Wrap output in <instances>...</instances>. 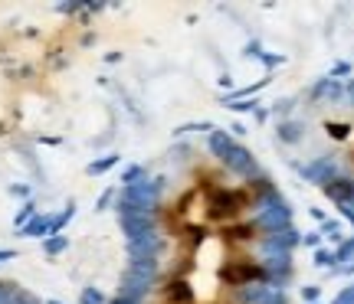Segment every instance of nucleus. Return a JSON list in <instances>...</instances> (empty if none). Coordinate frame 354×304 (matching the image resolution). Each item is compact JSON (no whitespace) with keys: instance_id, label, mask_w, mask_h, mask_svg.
<instances>
[{"instance_id":"obj_1","label":"nucleus","mask_w":354,"mask_h":304,"mask_svg":"<svg viewBox=\"0 0 354 304\" xmlns=\"http://www.w3.org/2000/svg\"><path fill=\"white\" fill-rule=\"evenodd\" d=\"M243 210H246V203H243L240 193L214 190L210 196H207V213L214 216V219H223V223H230V219H236Z\"/></svg>"},{"instance_id":"obj_2","label":"nucleus","mask_w":354,"mask_h":304,"mask_svg":"<svg viewBox=\"0 0 354 304\" xmlns=\"http://www.w3.org/2000/svg\"><path fill=\"white\" fill-rule=\"evenodd\" d=\"M223 278H227V285H250L253 278H263V272H259V265H253V262H233V265L223 268Z\"/></svg>"},{"instance_id":"obj_3","label":"nucleus","mask_w":354,"mask_h":304,"mask_svg":"<svg viewBox=\"0 0 354 304\" xmlns=\"http://www.w3.org/2000/svg\"><path fill=\"white\" fill-rule=\"evenodd\" d=\"M167 301H174V304H190V298H194V292H190V285L187 281H171V285H167Z\"/></svg>"},{"instance_id":"obj_4","label":"nucleus","mask_w":354,"mask_h":304,"mask_svg":"<svg viewBox=\"0 0 354 304\" xmlns=\"http://www.w3.org/2000/svg\"><path fill=\"white\" fill-rule=\"evenodd\" d=\"M328 193H331V196H338V200H348V196L354 193V187L348 183V180H335V183L328 187Z\"/></svg>"},{"instance_id":"obj_5","label":"nucleus","mask_w":354,"mask_h":304,"mask_svg":"<svg viewBox=\"0 0 354 304\" xmlns=\"http://www.w3.org/2000/svg\"><path fill=\"white\" fill-rule=\"evenodd\" d=\"M328 131L335 138H348V125H328Z\"/></svg>"}]
</instances>
